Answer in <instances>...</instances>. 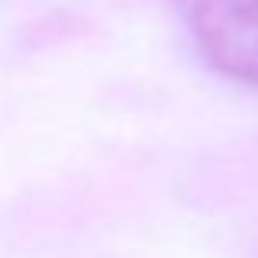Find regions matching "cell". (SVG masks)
I'll return each instance as SVG.
<instances>
[{"mask_svg": "<svg viewBox=\"0 0 258 258\" xmlns=\"http://www.w3.org/2000/svg\"><path fill=\"white\" fill-rule=\"evenodd\" d=\"M186 26L213 69L258 85V0H180Z\"/></svg>", "mask_w": 258, "mask_h": 258, "instance_id": "6da1fadb", "label": "cell"}]
</instances>
